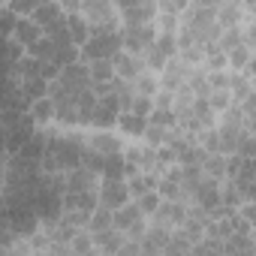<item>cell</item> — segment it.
<instances>
[{"label":"cell","mask_w":256,"mask_h":256,"mask_svg":"<svg viewBox=\"0 0 256 256\" xmlns=\"http://www.w3.org/2000/svg\"><path fill=\"white\" fill-rule=\"evenodd\" d=\"M124 46V36L118 28H90V40L82 46V60L94 64V60H112Z\"/></svg>","instance_id":"6da1fadb"},{"label":"cell","mask_w":256,"mask_h":256,"mask_svg":"<svg viewBox=\"0 0 256 256\" xmlns=\"http://www.w3.org/2000/svg\"><path fill=\"white\" fill-rule=\"evenodd\" d=\"M120 36H124V48L130 52V54H136V58H142L154 42H157V28L154 24H124L120 28Z\"/></svg>","instance_id":"7a4b0ae2"},{"label":"cell","mask_w":256,"mask_h":256,"mask_svg":"<svg viewBox=\"0 0 256 256\" xmlns=\"http://www.w3.org/2000/svg\"><path fill=\"white\" fill-rule=\"evenodd\" d=\"M130 184L126 181H112V178H102L100 184V205L108 208V211H118L124 205H130Z\"/></svg>","instance_id":"3957f363"},{"label":"cell","mask_w":256,"mask_h":256,"mask_svg":"<svg viewBox=\"0 0 256 256\" xmlns=\"http://www.w3.org/2000/svg\"><path fill=\"white\" fill-rule=\"evenodd\" d=\"M193 202L202 208V211H208V217L223 205V187H220V181H211V178H205L196 190H193Z\"/></svg>","instance_id":"277c9868"},{"label":"cell","mask_w":256,"mask_h":256,"mask_svg":"<svg viewBox=\"0 0 256 256\" xmlns=\"http://www.w3.org/2000/svg\"><path fill=\"white\" fill-rule=\"evenodd\" d=\"M60 84H64L70 94H82V90L94 88V78H90V66H88L84 60H78V64H72V66H66V70L60 72Z\"/></svg>","instance_id":"5b68a950"},{"label":"cell","mask_w":256,"mask_h":256,"mask_svg":"<svg viewBox=\"0 0 256 256\" xmlns=\"http://www.w3.org/2000/svg\"><path fill=\"white\" fill-rule=\"evenodd\" d=\"M112 64H114V76L120 82H130L133 84L139 76H145V60L136 58V54H130V52H118L112 58Z\"/></svg>","instance_id":"8992f818"},{"label":"cell","mask_w":256,"mask_h":256,"mask_svg":"<svg viewBox=\"0 0 256 256\" xmlns=\"http://www.w3.org/2000/svg\"><path fill=\"white\" fill-rule=\"evenodd\" d=\"M120 102H118V96L114 94H108V96H100V102H96V112H94V126H100V130H108V126H114L118 120H120Z\"/></svg>","instance_id":"52a82bcc"},{"label":"cell","mask_w":256,"mask_h":256,"mask_svg":"<svg viewBox=\"0 0 256 256\" xmlns=\"http://www.w3.org/2000/svg\"><path fill=\"white\" fill-rule=\"evenodd\" d=\"M172 232H175V229H166V226H157V223L148 226V232H145V238H142V253H145V256H163L166 247H169Z\"/></svg>","instance_id":"ba28073f"},{"label":"cell","mask_w":256,"mask_h":256,"mask_svg":"<svg viewBox=\"0 0 256 256\" xmlns=\"http://www.w3.org/2000/svg\"><path fill=\"white\" fill-rule=\"evenodd\" d=\"M118 12H120L124 24H151V18L160 12V6H154V4H120Z\"/></svg>","instance_id":"9c48e42d"},{"label":"cell","mask_w":256,"mask_h":256,"mask_svg":"<svg viewBox=\"0 0 256 256\" xmlns=\"http://www.w3.org/2000/svg\"><path fill=\"white\" fill-rule=\"evenodd\" d=\"M187 220V205L184 202H166L160 205V211L154 214V223L157 226H166V229H181Z\"/></svg>","instance_id":"30bf717a"},{"label":"cell","mask_w":256,"mask_h":256,"mask_svg":"<svg viewBox=\"0 0 256 256\" xmlns=\"http://www.w3.org/2000/svg\"><path fill=\"white\" fill-rule=\"evenodd\" d=\"M187 78H190V70H187V64L172 58V60L166 64V70H163V78H160V84H163L169 94H175V90L187 88Z\"/></svg>","instance_id":"8fae6325"},{"label":"cell","mask_w":256,"mask_h":256,"mask_svg":"<svg viewBox=\"0 0 256 256\" xmlns=\"http://www.w3.org/2000/svg\"><path fill=\"white\" fill-rule=\"evenodd\" d=\"M12 36L24 46V48H30V46H36L42 36H46V30L28 16V18H16V28H12Z\"/></svg>","instance_id":"7c38bea8"},{"label":"cell","mask_w":256,"mask_h":256,"mask_svg":"<svg viewBox=\"0 0 256 256\" xmlns=\"http://www.w3.org/2000/svg\"><path fill=\"white\" fill-rule=\"evenodd\" d=\"M88 190H96V172L90 169H72L66 175V193H88Z\"/></svg>","instance_id":"4fadbf2b"},{"label":"cell","mask_w":256,"mask_h":256,"mask_svg":"<svg viewBox=\"0 0 256 256\" xmlns=\"http://www.w3.org/2000/svg\"><path fill=\"white\" fill-rule=\"evenodd\" d=\"M94 241H96V250H100L102 256H118V253H120V247L126 244L124 232H118V229H106V232L94 235Z\"/></svg>","instance_id":"5bb4252c"},{"label":"cell","mask_w":256,"mask_h":256,"mask_svg":"<svg viewBox=\"0 0 256 256\" xmlns=\"http://www.w3.org/2000/svg\"><path fill=\"white\" fill-rule=\"evenodd\" d=\"M139 220H145V214H142V208H139L136 202H130V205H124V208H118V211H114V229H118V232H124V235L130 232Z\"/></svg>","instance_id":"9a60e30c"},{"label":"cell","mask_w":256,"mask_h":256,"mask_svg":"<svg viewBox=\"0 0 256 256\" xmlns=\"http://www.w3.org/2000/svg\"><path fill=\"white\" fill-rule=\"evenodd\" d=\"M241 16H244V6L241 4H217V24L223 30L241 28Z\"/></svg>","instance_id":"2e32d148"},{"label":"cell","mask_w":256,"mask_h":256,"mask_svg":"<svg viewBox=\"0 0 256 256\" xmlns=\"http://www.w3.org/2000/svg\"><path fill=\"white\" fill-rule=\"evenodd\" d=\"M64 16H66V12H64V6H60V4H40V6L34 10V16H30V18L46 30V28H52V24H54L58 18H64Z\"/></svg>","instance_id":"e0dca14e"},{"label":"cell","mask_w":256,"mask_h":256,"mask_svg":"<svg viewBox=\"0 0 256 256\" xmlns=\"http://www.w3.org/2000/svg\"><path fill=\"white\" fill-rule=\"evenodd\" d=\"M126 184H130V193H133L136 199H142L145 193H154V190L160 187V181H157L151 172H139V175H133V178H126Z\"/></svg>","instance_id":"ac0fdd59"},{"label":"cell","mask_w":256,"mask_h":256,"mask_svg":"<svg viewBox=\"0 0 256 256\" xmlns=\"http://www.w3.org/2000/svg\"><path fill=\"white\" fill-rule=\"evenodd\" d=\"M226 166H229V157L226 154H208V160L202 163V172L211 181H223L226 178Z\"/></svg>","instance_id":"d6986e66"},{"label":"cell","mask_w":256,"mask_h":256,"mask_svg":"<svg viewBox=\"0 0 256 256\" xmlns=\"http://www.w3.org/2000/svg\"><path fill=\"white\" fill-rule=\"evenodd\" d=\"M66 22H70V36H72V42L82 48V46L90 40V22H88L84 16H66Z\"/></svg>","instance_id":"ffe728a7"},{"label":"cell","mask_w":256,"mask_h":256,"mask_svg":"<svg viewBox=\"0 0 256 256\" xmlns=\"http://www.w3.org/2000/svg\"><path fill=\"white\" fill-rule=\"evenodd\" d=\"M118 126H120V133H124V136L139 139V136H145V130H148V120L139 118V114H120Z\"/></svg>","instance_id":"44dd1931"},{"label":"cell","mask_w":256,"mask_h":256,"mask_svg":"<svg viewBox=\"0 0 256 256\" xmlns=\"http://www.w3.org/2000/svg\"><path fill=\"white\" fill-rule=\"evenodd\" d=\"M88 66H90V78H94V84H108V82L118 78L112 60H94V64H88Z\"/></svg>","instance_id":"7402d4cb"},{"label":"cell","mask_w":256,"mask_h":256,"mask_svg":"<svg viewBox=\"0 0 256 256\" xmlns=\"http://www.w3.org/2000/svg\"><path fill=\"white\" fill-rule=\"evenodd\" d=\"M190 250H193V241H190L181 229H175V232H172V238H169V247H166V253H163V256H190Z\"/></svg>","instance_id":"603a6c76"},{"label":"cell","mask_w":256,"mask_h":256,"mask_svg":"<svg viewBox=\"0 0 256 256\" xmlns=\"http://www.w3.org/2000/svg\"><path fill=\"white\" fill-rule=\"evenodd\" d=\"M214 108H211V102H208V96H196V102H193V118L202 124V126H208V130H214Z\"/></svg>","instance_id":"cb8c5ba5"},{"label":"cell","mask_w":256,"mask_h":256,"mask_svg":"<svg viewBox=\"0 0 256 256\" xmlns=\"http://www.w3.org/2000/svg\"><path fill=\"white\" fill-rule=\"evenodd\" d=\"M238 46H244V34H241V28H229V30H223L220 40H217V52H223V54L235 52Z\"/></svg>","instance_id":"d4e9b609"},{"label":"cell","mask_w":256,"mask_h":256,"mask_svg":"<svg viewBox=\"0 0 256 256\" xmlns=\"http://www.w3.org/2000/svg\"><path fill=\"white\" fill-rule=\"evenodd\" d=\"M124 172H126V160L120 154H112L102 160V178H112V181H124Z\"/></svg>","instance_id":"484cf974"},{"label":"cell","mask_w":256,"mask_h":256,"mask_svg":"<svg viewBox=\"0 0 256 256\" xmlns=\"http://www.w3.org/2000/svg\"><path fill=\"white\" fill-rule=\"evenodd\" d=\"M157 193H160L166 202H184V199H187V190H184L178 181H172V178H160Z\"/></svg>","instance_id":"4316f807"},{"label":"cell","mask_w":256,"mask_h":256,"mask_svg":"<svg viewBox=\"0 0 256 256\" xmlns=\"http://www.w3.org/2000/svg\"><path fill=\"white\" fill-rule=\"evenodd\" d=\"M94 235H100V232H106V229H114V211H108V208H96L94 211V217H90V226H88Z\"/></svg>","instance_id":"83f0119b"},{"label":"cell","mask_w":256,"mask_h":256,"mask_svg":"<svg viewBox=\"0 0 256 256\" xmlns=\"http://www.w3.org/2000/svg\"><path fill=\"white\" fill-rule=\"evenodd\" d=\"M30 52V58H36V60H54V54H58V42L52 40V36H42L36 46H30L28 48Z\"/></svg>","instance_id":"f1b7e54d"},{"label":"cell","mask_w":256,"mask_h":256,"mask_svg":"<svg viewBox=\"0 0 256 256\" xmlns=\"http://www.w3.org/2000/svg\"><path fill=\"white\" fill-rule=\"evenodd\" d=\"M90 148H94L96 154H102V157H112V154H120V148H118V139H114V136H108V133H102V136H94V142H90Z\"/></svg>","instance_id":"f546056e"},{"label":"cell","mask_w":256,"mask_h":256,"mask_svg":"<svg viewBox=\"0 0 256 256\" xmlns=\"http://www.w3.org/2000/svg\"><path fill=\"white\" fill-rule=\"evenodd\" d=\"M94 247H96V241H94V235H88V232H78V235L70 241L72 256H90V253H94Z\"/></svg>","instance_id":"4dcf8cb0"},{"label":"cell","mask_w":256,"mask_h":256,"mask_svg":"<svg viewBox=\"0 0 256 256\" xmlns=\"http://www.w3.org/2000/svg\"><path fill=\"white\" fill-rule=\"evenodd\" d=\"M133 88H136V94H139V96H151V100L160 94V90H157V88H160V84H157V78H154V76H148V72H145V76H139V78L133 82Z\"/></svg>","instance_id":"1f68e13d"},{"label":"cell","mask_w":256,"mask_h":256,"mask_svg":"<svg viewBox=\"0 0 256 256\" xmlns=\"http://www.w3.org/2000/svg\"><path fill=\"white\" fill-rule=\"evenodd\" d=\"M34 118L36 120H48V118H58V106H54V100L52 96H46V100H40V102H34Z\"/></svg>","instance_id":"d6a6232c"},{"label":"cell","mask_w":256,"mask_h":256,"mask_svg":"<svg viewBox=\"0 0 256 256\" xmlns=\"http://www.w3.org/2000/svg\"><path fill=\"white\" fill-rule=\"evenodd\" d=\"M169 136H172L169 130H163V126H157V124L148 120V130H145V142L148 145H154V148L157 145H169Z\"/></svg>","instance_id":"836d02e7"},{"label":"cell","mask_w":256,"mask_h":256,"mask_svg":"<svg viewBox=\"0 0 256 256\" xmlns=\"http://www.w3.org/2000/svg\"><path fill=\"white\" fill-rule=\"evenodd\" d=\"M136 205L142 208V214H151V217H154V214L160 211V205H163V196L154 190V193H145L142 199H136Z\"/></svg>","instance_id":"e575fe53"},{"label":"cell","mask_w":256,"mask_h":256,"mask_svg":"<svg viewBox=\"0 0 256 256\" xmlns=\"http://www.w3.org/2000/svg\"><path fill=\"white\" fill-rule=\"evenodd\" d=\"M250 58H253V52H250L247 46H238L235 52H229V66H232V70H247Z\"/></svg>","instance_id":"d590c367"},{"label":"cell","mask_w":256,"mask_h":256,"mask_svg":"<svg viewBox=\"0 0 256 256\" xmlns=\"http://www.w3.org/2000/svg\"><path fill=\"white\" fill-rule=\"evenodd\" d=\"M130 114H139V118L151 120V114H154V100H151V96H139V94H136V100H133V108H130Z\"/></svg>","instance_id":"8d00e7d4"},{"label":"cell","mask_w":256,"mask_h":256,"mask_svg":"<svg viewBox=\"0 0 256 256\" xmlns=\"http://www.w3.org/2000/svg\"><path fill=\"white\" fill-rule=\"evenodd\" d=\"M208 102H211L214 112H226V108L232 106V94H229V90H211V94H208Z\"/></svg>","instance_id":"74e56055"},{"label":"cell","mask_w":256,"mask_h":256,"mask_svg":"<svg viewBox=\"0 0 256 256\" xmlns=\"http://www.w3.org/2000/svg\"><path fill=\"white\" fill-rule=\"evenodd\" d=\"M241 199H244V193H241V190H238V187H235V184H232V181H229V184H226V187H223V205H226V208H232V211H235V208H238V205H241Z\"/></svg>","instance_id":"f35d334b"},{"label":"cell","mask_w":256,"mask_h":256,"mask_svg":"<svg viewBox=\"0 0 256 256\" xmlns=\"http://www.w3.org/2000/svg\"><path fill=\"white\" fill-rule=\"evenodd\" d=\"M202 148L208 154H220V130H205L202 133Z\"/></svg>","instance_id":"ab89813d"},{"label":"cell","mask_w":256,"mask_h":256,"mask_svg":"<svg viewBox=\"0 0 256 256\" xmlns=\"http://www.w3.org/2000/svg\"><path fill=\"white\" fill-rule=\"evenodd\" d=\"M12 226H16L18 232H34V226H36V220H34V211L16 214V217H12Z\"/></svg>","instance_id":"60d3db41"},{"label":"cell","mask_w":256,"mask_h":256,"mask_svg":"<svg viewBox=\"0 0 256 256\" xmlns=\"http://www.w3.org/2000/svg\"><path fill=\"white\" fill-rule=\"evenodd\" d=\"M205 54H208V52H205V46H190V48H181V60H184V64H199Z\"/></svg>","instance_id":"b9f144b4"},{"label":"cell","mask_w":256,"mask_h":256,"mask_svg":"<svg viewBox=\"0 0 256 256\" xmlns=\"http://www.w3.org/2000/svg\"><path fill=\"white\" fill-rule=\"evenodd\" d=\"M238 157H244V160H256V136H253V133H247V139L241 142Z\"/></svg>","instance_id":"7bdbcfd3"},{"label":"cell","mask_w":256,"mask_h":256,"mask_svg":"<svg viewBox=\"0 0 256 256\" xmlns=\"http://www.w3.org/2000/svg\"><path fill=\"white\" fill-rule=\"evenodd\" d=\"M229 78H232V76H226V72H208L211 90H229Z\"/></svg>","instance_id":"ee69618b"},{"label":"cell","mask_w":256,"mask_h":256,"mask_svg":"<svg viewBox=\"0 0 256 256\" xmlns=\"http://www.w3.org/2000/svg\"><path fill=\"white\" fill-rule=\"evenodd\" d=\"M238 214H241V217L250 223V229H256V202H244Z\"/></svg>","instance_id":"f6af8a7d"},{"label":"cell","mask_w":256,"mask_h":256,"mask_svg":"<svg viewBox=\"0 0 256 256\" xmlns=\"http://www.w3.org/2000/svg\"><path fill=\"white\" fill-rule=\"evenodd\" d=\"M118 256H145V253H142V241H130V238H126V244L120 247Z\"/></svg>","instance_id":"bcb514c9"},{"label":"cell","mask_w":256,"mask_h":256,"mask_svg":"<svg viewBox=\"0 0 256 256\" xmlns=\"http://www.w3.org/2000/svg\"><path fill=\"white\" fill-rule=\"evenodd\" d=\"M244 46H256V18L247 24V30H244Z\"/></svg>","instance_id":"7dc6e473"},{"label":"cell","mask_w":256,"mask_h":256,"mask_svg":"<svg viewBox=\"0 0 256 256\" xmlns=\"http://www.w3.org/2000/svg\"><path fill=\"white\" fill-rule=\"evenodd\" d=\"M247 202H256V181H253L250 190H247Z\"/></svg>","instance_id":"c3c4849f"},{"label":"cell","mask_w":256,"mask_h":256,"mask_svg":"<svg viewBox=\"0 0 256 256\" xmlns=\"http://www.w3.org/2000/svg\"><path fill=\"white\" fill-rule=\"evenodd\" d=\"M211 256H226V253H211Z\"/></svg>","instance_id":"681fc988"},{"label":"cell","mask_w":256,"mask_h":256,"mask_svg":"<svg viewBox=\"0 0 256 256\" xmlns=\"http://www.w3.org/2000/svg\"><path fill=\"white\" fill-rule=\"evenodd\" d=\"M253 94H256V78H253Z\"/></svg>","instance_id":"f907efd6"}]
</instances>
